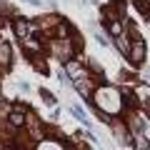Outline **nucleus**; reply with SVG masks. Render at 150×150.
Segmentation results:
<instances>
[{
	"label": "nucleus",
	"instance_id": "5",
	"mask_svg": "<svg viewBox=\"0 0 150 150\" xmlns=\"http://www.w3.org/2000/svg\"><path fill=\"white\" fill-rule=\"evenodd\" d=\"M0 63H3V65L10 63V45H8V43H0Z\"/></svg>",
	"mask_w": 150,
	"mask_h": 150
},
{
	"label": "nucleus",
	"instance_id": "7",
	"mask_svg": "<svg viewBox=\"0 0 150 150\" xmlns=\"http://www.w3.org/2000/svg\"><path fill=\"white\" fill-rule=\"evenodd\" d=\"M75 88H78L83 95H90V93H93V85H90L88 80H78V83H75Z\"/></svg>",
	"mask_w": 150,
	"mask_h": 150
},
{
	"label": "nucleus",
	"instance_id": "1",
	"mask_svg": "<svg viewBox=\"0 0 150 150\" xmlns=\"http://www.w3.org/2000/svg\"><path fill=\"white\" fill-rule=\"evenodd\" d=\"M143 55H145V45H143V38H138V40L130 45L128 58L133 60V65H140V63H143Z\"/></svg>",
	"mask_w": 150,
	"mask_h": 150
},
{
	"label": "nucleus",
	"instance_id": "12",
	"mask_svg": "<svg viewBox=\"0 0 150 150\" xmlns=\"http://www.w3.org/2000/svg\"><path fill=\"white\" fill-rule=\"evenodd\" d=\"M135 5H138L140 10H148V3H145V0H135Z\"/></svg>",
	"mask_w": 150,
	"mask_h": 150
},
{
	"label": "nucleus",
	"instance_id": "8",
	"mask_svg": "<svg viewBox=\"0 0 150 150\" xmlns=\"http://www.w3.org/2000/svg\"><path fill=\"white\" fill-rule=\"evenodd\" d=\"M112 130H115V135H118V140H120V143H128V133H125V128H123V125H112Z\"/></svg>",
	"mask_w": 150,
	"mask_h": 150
},
{
	"label": "nucleus",
	"instance_id": "6",
	"mask_svg": "<svg viewBox=\"0 0 150 150\" xmlns=\"http://www.w3.org/2000/svg\"><path fill=\"white\" fill-rule=\"evenodd\" d=\"M135 150H150V143H148V138L145 135H135Z\"/></svg>",
	"mask_w": 150,
	"mask_h": 150
},
{
	"label": "nucleus",
	"instance_id": "4",
	"mask_svg": "<svg viewBox=\"0 0 150 150\" xmlns=\"http://www.w3.org/2000/svg\"><path fill=\"white\" fill-rule=\"evenodd\" d=\"M15 33H18L20 38H28V33H30V25L25 23V18H18V20H15Z\"/></svg>",
	"mask_w": 150,
	"mask_h": 150
},
{
	"label": "nucleus",
	"instance_id": "3",
	"mask_svg": "<svg viewBox=\"0 0 150 150\" xmlns=\"http://www.w3.org/2000/svg\"><path fill=\"white\" fill-rule=\"evenodd\" d=\"M65 70H68L70 78H80V73H83V68H80V63H78V60H68Z\"/></svg>",
	"mask_w": 150,
	"mask_h": 150
},
{
	"label": "nucleus",
	"instance_id": "2",
	"mask_svg": "<svg viewBox=\"0 0 150 150\" xmlns=\"http://www.w3.org/2000/svg\"><path fill=\"white\" fill-rule=\"evenodd\" d=\"M115 98H118V93L108 88V90H105V100H115ZM103 108H105L108 112H115V110H120V105H115V103H112V105H108V103H103Z\"/></svg>",
	"mask_w": 150,
	"mask_h": 150
},
{
	"label": "nucleus",
	"instance_id": "9",
	"mask_svg": "<svg viewBox=\"0 0 150 150\" xmlns=\"http://www.w3.org/2000/svg\"><path fill=\"white\" fill-rule=\"evenodd\" d=\"M70 112H73V115H75L78 120H83V123H88V115H85V110H80L78 105H73V108H70Z\"/></svg>",
	"mask_w": 150,
	"mask_h": 150
},
{
	"label": "nucleus",
	"instance_id": "11",
	"mask_svg": "<svg viewBox=\"0 0 150 150\" xmlns=\"http://www.w3.org/2000/svg\"><path fill=\"white\" fill-rule=\"evenodd\" d=\"M110 33H112V35H120V33H123V23H112V25H110Z\"/></svg>",
	"mask_w": 150,
	"mask_h": 150
},
{
	"label": "nucleus",
	"instance_id": "10",
	"mask_svg": "<svg viewBox=\"0 0 150 150\" xmlns=\"http://www.w3.org/2000/svg\"><path fill=\"white\" fill-rule=\"evenodd\" d=\"M10 123L13 125H23V123H25V120H23V112H18V110L10 112Z\"/></svg>",
	"mask_w": 150,
	"mask_h": 150
}]
</instances>
